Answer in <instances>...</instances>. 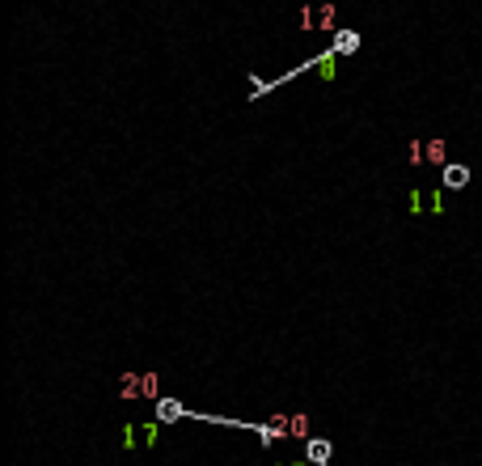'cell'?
Segmentation results:
<instances>
[{
	"label": "cell",
	"instance_id": "cell-3",
	"mask_svg": "<svg viewBox=\"0 0 482 466\" xmlns=\"http://www.w3.org/2000/svg\"><path fill=\"white\" fill-rule=\"evenodd\" d=\"M186 411L191 407H182L178 399H157V420L161 424H173V420H186Z\"/></svg>",
	"mask_w": 482,
	"mask_h": 466
},
{
	"label": "cell",
	"instance_id": "cell-4",
	"mask_svg": "<svg viewBox=\"0 0 482 466\" xmlns=\"http://www.w3.org/2000/svg\"><path fill=\"white\" fill-rule=\"evenodd\" d=\"M355 47H360V34H355V30H339V34H335V47H330V51H335V56H351Z\"/></svg>",
	"mask_w": 482,
	"mask_h": 466
},
{
	"label": "cell",
	"instance_id": "cell-1",
	"mask_svg": "<svg viewBox=\"0 0 482 466\" xmlns=\"http://www.w3.org/2000/svg\"><path fill=\"white\" fill-rule=\"evenodd\" d=\"M335 21H339L335 5H304L300 9V26L304 30H335Z\"/></svg>",
	"mask_w": 482,
	"mask_h": 466
},
{
	"label": "cell",
	"instance_id": "cell-7",
	"mask_svg": "<svg viewBox=\"0 0 482 466\" xmlns=\"http://www.w3.org/2000/svg\"><path fill=\"white\" fill-rule=\"evenodd\" d=\"M292 436L309 441V415H292Z\"/></svg>",
	"mask_w": 482,
	"mask_h": 466
},
{
	"label": "cell",
	"instance_id": "cell-5",
	"mask_svg": "<svg viewBox=\"0 0 482 466\" xmlns=\"http://www.w3.org/2000/svg\"><path fill=\"white\" fill-rule=\"evenodd\" d=\"M444 157H448V144L444 140H427V161L444 170Z\"/></svg>",
	"mask_w": 482,
	"mask_h": 466
},
{
	"label": "cell",
	"instance_id": "cell-2",
	"mask_svg": "<svg viewBox=\"0 0 482 466\" xmlns=\"http://www.w3.org/2000/svg\"><path fill=\"white\" fill-rule=\"evenodd\" d=\"M440 183H444L448 191H461V187L470 183V165H457V161L444 165V170H440Z\"/></svg>",
	"mask_w": 482,
	"mask_h": 466
},
{
	"label": "cell",
	"instance_id": "cell-6",
	"mask_svg": "<svg viewBox=\"0 0 482 466\" xmlns=\"http://www.w3.org/2000/svg\"><path fill=\"white\" fill-rule=\"evenodd\" d=\"M406 161H411V165H423V161H427V140H411V144H406Z\"/></svg>",
	"mask_w": 482,
	"mask_h": 466
}]
</instances>
